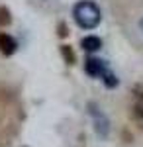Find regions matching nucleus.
I'll use <instances>...</instances> for the list:
<instances>
[{"label":"nucleus","instance_id":"obj_1","mask_svg":"<svg viewBox=\"0 0 143 147\" xmlns=\"http://www.w3.org/2000/svg\"><path fill=\"white\" fill-rule=\"evenodd\" d=\"M73 16L77 24L82 30H94L102 20V12H100L98 4L92 2V0H80L75 4L73 8Z\"/></svg>","mask_w":143,"mask_h":147},{"label":"nucleus","instance_id":"obj_2","mask_svg":"<svg viewBox=\"0 0 143 147\" xmlns=\"http://www.w3.org/2000/svg\"><path fill=\"white\" fill-rule=\"evenodd\" d=\"M84 71H86L88 77H92V79H104L110 73L106 61L98 59V57H88L86 61H84Z\"/></svg>","mask_w":143,"mask_h":147},{"label":"nucleus","instance_id":"obj_3","mask_svg":"<svg viewBox=\"0 0 143 147\" xmlns=\"http://www.w3.org/2000/svg\"><path fill=\"white\" fill-rule=\"evenodd\" d=\"M88 108H90V114H92V118H94V127H96V131H98L102 137H106V134H108V127H110V124H108V118L100 112L96 106H92V104H90Z\"/></svg>","mask_w":143,"mask_h":147},{"label":"nucleus","instance_id":"obj_4","mask_svg":"<svg viewBox=\"0 0 143 147\" xmlns=\"http://www.w3.org/2000/svg\"><path fill=\"white\" fill-rule=\"evenodd\" d=\"M16 49H18V43H16V39L8 34H0V53H4L6 57H10L16 53Z\"/></svg>","mask_w":143,"mask_h":147},{"label":"nucleus","instance_id":"obj_5","mask_svg":"<svg viewBox=\"0 0 143 147\" xmlns=\"http://www.w3.org/2000/svg\"><path fill=\"white\" fill-rule=\"evenodd\" d=\"M80 47L84 51H88V53H94V51H98L100 47H102V39L96 37V35H86V37H82Z\"/></svg>","mask_w":143,"mask_h":147},{"label":"nucleus","instance_id":"obj_6","mask_svg":"<svg viewBox=\"0 0 143 147\" xmlns=\"http://www.w3.org/2000/svg\"><path fill=\"white\" fill-rule=\"evenodd\" d=\"M61 53L65 55V59H67V63H69V65H73V63H75V55H73V51H71V47H69V45L61 47Z\"/></svg>","mask_w":143,"mask_h":147},{"label":"nucleus","instance_id":"obj_7","mask_svg":"<svg viewBox=\"0 0 143 147\" xmlns=\"http://www.w3.org/2000/svg\"><path fill=\"white\" fill-rule=\"evenodd\" d=\"M10 22H12L10 12L6 10V8H0V26H8Z\"/></svg>","mask_w":143,"mask_h":147},{"label":"nucleus","instance_id":"obj_8","mask_svg":"<svg viewBox=\"0 0 143 147\" xmlns=\"http://www.w3.org/2000/svg\"><path fill=\"white\" fill-rule=\"evenodd\" d=\"M59 35H67V28H65V24H63V26H59Z\"/></svg>","mask_w":143,"mask_h":147},{"label":"nucleus","instance_id":"obj_9","mask_svg":"<svg viewBox=\"0 0 143 147\" xmlns=\"http://www.w3.org/2000/svg\"><path fill=\"white\" fill-rule=\"evenodd\" d=\"M139 26H141V30H143V20H141V22H139Z\"/></svg>","mask_w":143,"mask_h":147}]
</instances>
